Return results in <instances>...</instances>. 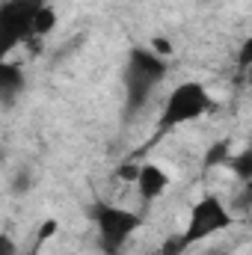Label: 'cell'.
Instances as JSON below:
<instances>
[{
  "mask_svg": "<svg viewBox=\"0 0 252 255\" xmlns=\"http://www.w3.org/2000/svg\"><path fill=\"white\" fill-rule=\"evenodd\" d=\"M211 110H214L211 89L202 80H181L166 92V98L160 104L157 128L160 130H178V128L205 119Z\"/></svg>",
  "mask_w": 252,
  "mask_h": 255,
  "instance_id": "7a4b0ae2",
  "label": "cell"
},
{
  "mask_svg": "<svg viewBox=\"0 0 252 255\" xmlns=\"http://www.w3.org/2000/svg\"><path fill=\"white\" fill-rule=\"evenodd\" d=\"M57 232H60V220H42L39 223V229H36V238H33V250H42L51 238H57Z\"/></svg>",
  "mask_w": 252,
  "mask_h": 255,
  "instance_id": "30bf717a",
  "label": "cell"
},
{
  "mask_svg": "<svg viewBox=\"0 0 252 255\" xmlns=\"http://www.w3.org/2000/svg\"><path fill=\"white\" fill-rule=\"evenodd\" d=\"M229 157H232L229 142H217V145H211V148H208V154H205V166H214V163H229Z\"/></svg>",
  "mask_w": 252,
  "mask_h": 255,
  "instance_id": "8fae6325",
  "label": "cell"
},
{
  "mask_svg": "<svg viewBox=\"0 0 252 255\" xmlns=\"http://www.w3.org/2000/svg\"><path fill=\"white\" fill-rule=\"evenodd\" d=\"M57 27H60V12H57V6H54V3H45V6L36 12V18H33L30 39H48Z\"/></svg>",
  "mask_w": 252,
  "mask_h": 255,
  "instance_id": "ba28073f",
  "label": "cell"
},
{
  "mask_svg": "<svg viewBox=\"0 0 252 255\" xmlns=\"http://www.w3.org/2000/svg\"><path fill=\"white\" fill-rule=\"evenodd\" d=\"M235 63L241 71H250L252 68V33L241 42V48H238V54H235Z\"/></svg>",
  "mask_w": 252,
  "mask_h": 255,
  "instance_id": "7c38bea8",
  "label": "cell"
},
{
  "mask_svg": "<svg viewBox=\"0 0 252 255\" xmlns=\"http://www.w3.org/2000/svg\"><path fill=\"white\" fill-rule=\"evenodd\" d=\"M92 223H95V232H98V241L107 253H116L122 250L127 241L139 232L142 226V217L136 211H130L125 205H113V202H101L95 205L92 211Z\"/></svg>",
  "mask_w": 252,
  "mask_h": 255,
  "instance_id": "277c9868",
  "label": "cell"
},
{
  "mask_svg": "<svg viewBox=\"0 0 252 255\" xmlns=\"http://www.w3.org/2000/svg\"><path fill=\"white\" fill-rule=\"evenodd\" d=\"M0 253H3V255H18V250H15V241H12L9 235H3V241H0Z\"/></svg>",
  "mask_w": 252,
  "mask_h": 255,
  "instance_id": "5bb4252c",
  "label": "cell"
},
{
  "mask_svg": "<svg viewBox=\"0 0 252 255\" xmlns=\"http://www.w3.org/2000/svg\"><path fill=\"white\" fill-rule=\"evenodd\" d=\"M48 0H6L3 9H0V24H3V33L9 42H24L30 39V30H33V18L36 12L45 6Z\"/></svg>",
  "mask_w": 252,
  "mask_h": 255,
  "instance_id": "5b68a950",
  "label": "cell"
},
{
  "mask_svg": "<svg viewBox=\"0 0 252 255\" xmlns=\"http://www.w3.org/2000/svg\"><path fill=\"white\" fill-rule=\"evenodd\" d=\"M169 71V60L157 57L148 45L145 48H133L127 54L125 65V95L130 107H139L148 101V95L160 86V80Z\"/></svg>",
  "mask_w": 252,
  "mask_h": 255,
  "instance_id": "3957f363",
  "label": "cell"
},
{
  "mask_svg": "<svg viewBox=\"0 0 252 255\" xmlns=\"http://www.w3.org/2000/svg\"><path fill=\"white\" fill-rule=\"evenodd\" d=\"M148 48L157 54V57H163V60H172V54H175V48H172V42L169 39H163V36H157V39H151L148 42Z\"/></svg>",
  "mask_w": 252,
  "mask_h": 255,
  "instance_id": "4fadbf2b",
  "label": "cell"
},
{
  "mask_svg": "<svg viewBox=\"0 0 252 255\" xmlns=\"http://www.w3.org/2000/svg\"><path fill=\"white\" fill-rule=\"evenodd\" d=\"M235 226V214L232 208L226 205L223 196L217 193H202L187 211V220H184V229L181 235L175 238V253L181 250H190L202 241H211L223 232H229Z\"/></svg>",
  "mask_w": 252,
  "mask_h": 255,
  "instance_id": "6da1fadb",
  "label": "cell"
},
{
  "mask_svg": "<svg viewBox=\"0 0 252 255\" xmlns=\"http://www.w3.org/2000/svg\"><path fill=\"white\" fill-rule=\"evenodd\" d=\"M172 184V175L166 166L154 163V160H145L139 163V172H136V181H133V190L142 202H157L163 193L169 190Z\"/></svg>",
  "mask_w": 252,
  "mask_h": 255,
  "instance_id": "8992f818",
  "label": "cell"
},
{
  "mask_svg": "<svg viewBox=\"0 0 252 255\" xmlns=\"http://www.w3.org/2000/svg\"><path fill=\"white\" fill-rule=\"evenodd\" d=\"M250 145H252V139H250Z\"/></svg>",
  "mask_w": 252,
  "mask_h": 255,
  "instance_id": "2e32d148",
  "label": "cell"
},
{
  "mask_svg": "<svg viewBox=\"0 0 252 255\" xmlns=\"http://www.w3.org/2000/svg\"><path fill=\"white\" fill-rule=\"evenodd\" d=\"M244 74H247V80H250V86H252V68L250 71H244Z\"/></svg>",
  "mask_w": 252,
  "mask_h": 255,
  "instance_id": "9a60e30c",
  "label": "cell"
},
{
  "mask_svg": "<svg viewBox=\"0 0 252 255\" xmlns=\"http://www.w3.org/2000/svg\"><path fill=\"white\" fill-rule=\"evenodd\" d=\"M18 92H24V68L15 60H3L0 63V95L6 104H12Z\"/></svg>",
  "mask_w": 252,
  "mask_h": 255,
  "instance_id": "52a82bcc",
  "label": "cell"
},
{
  "mask_svg": "<svg viewBox=\"0 0 252 255\" xmlns=\"http://www.w3.org/2000/svg\"><path fill=\"white\" fill-rule=\"evenodd\" d=\"M226 166L232 169V175H235L238 181L252 184V145L241 148V151H232V157H229Z\"/></svg>",
  "mask_w": 252,
  "mask_h": 255,
  "instance_id": "9c48e42d",
  "label": "cell"
}]
</instances>
